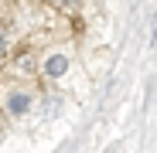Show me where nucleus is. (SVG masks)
Listing matches in <instances>:
<instances>
[{
    "mask_svg": "<svg viewBox=\"0 0 157 153\" xmlns=\"http://www.w3.org/2000/svg\"><path fill=\"white\" fill-rule=\"evenodd\" d=\"M65 4H78V0H65Z\"/></svg>",
    "mask_w": 157,
    "mask_h": 153,
    "instance_id": "nucleus-4",
    "label": "nucleus"
},
{
    "mask_svg": "<svg viewBox=\"0 0 157 153\" xmlns=\"http://www.w3.org/2000/svg\"><path fill=\"white\" fill-rule=\"evenodd\" d=\"M28 109H31V95L28 92H10L7 95V112L10 116H24Z\"/></svg>",
    "mask_w": 157,
    "mask_h": 153,
    "instance_id": "nucleus-1",
    "label": "nucleus"
},
{
    "mask_svg": "<svg viewBox=\"0 0 157 153\" xmlns=\"http://www.w3.org/2000/svg\"><path fill=\"white\" fill-rule=\"evenodd\" d=\"M65 71H68V58L65 55H51L44 61V75L48 78H58V75H65Z\"/></svg>",
    "mask_w": 157,
    "mask_h": 153,
    "instance_id": "nucleus-2",
    "label": "nucleus"
},
{
    "mask_svg": "<svg viewBox=\"0 0 157 153\" xmlns=\"http://www.w3.org/2000/svg\"><path fill=\"white\" fill-rule=\"evenodd\" d=\"M0 55H7V31L0 27Z\"/></svg>",
    "mask_w": 157,
    "mask_h": 153,
    "instance_id": "nucleus-3",
    "label": "nucleus"
}]
</instances>
